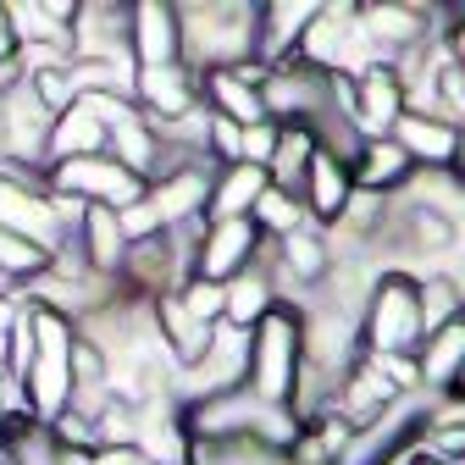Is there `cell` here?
Masks as SVG:
<instances>
[{
	"instance_id": "21",
	"label": "cell",
	"mask_w": 465,
	"mask_h": 465,
	"mask_svg": "<svg viewBox=\"0 0 465 465\" xmlns=\"http://www.w3.org/2000/svg\"><path fill=\"white\" fill-rule=\"evenodd\" d=\"M78 155H105V128L94 123V116H89L84 105L62 111V116L50 123V139H45V166H55V161H78Z\"/></svg>"
},
{
	"instance_id": "8",
	"label": "cell",
	"mask_w": 465,
	"mask_h": 465,
	"mask_svg": "<svg viewBox=\"0 0 465 465\" xmlns=\"http://www.w3.org/2000/svg\"><path fill=\"white\" fill-rule=\"evenodd\" d=\"M399 116H404V89L388 62H371L366 73L349 78V123L361 139H388Z\"/></svg>"
},
{
	"instance_id": "10",
	"label": "cell",
	"mask_w": 465,
	"mask_h": 465,
	"mask_svg": "<svg viewBox=\"0 0 465 465\" xmlns=\"http://www.w3.org/2000/svg\"><path fill=\"white\" fill-rule=\"evenodd\" d=\"M211 183H216V166H178V172H166V178L144 183V200L155 205L161 227H194L205 222V205H211Z\"/></svg>"
},
{
	"instance_id": "13",
	"label": "cell",
	"mask_w": 465,
	"mask_h": 465,
	"mask_svg": "<svg viewBox=\"0 0 465 465\" xmlns=\"http://www.w3.org/2000/svg\"><path fill=\"white\" fill-rule=\"evenodd\" d=\"M261 67H232V73H200L205 84V111L227 116L232 128H255L266 123V105H261Z\"/></svg>"
},
{
	"instance_id": "1",
	"label": "cell",
	"mask_w": 465,
	"mask_h": 465,
	"mask_svg": "<svg viewBox=\"0 0 465 465\" xmlns=\"http://www.w3.org/2000/svg\"><path fill=\"white\" fill-rule=\"evenodd\" d=\"M178 12V50L183 67L200 73H232L255 67V6L239 0H205V6H172Z\"/></svg>"
},
{
	"instance_id": "26",
	"label": "cell",
	"mask_w": 465,
	"mask_h": 465,
	"mask_svg": "<svg viewBox=\"0 0 465 465\" xmlns=\"http://www.w3.org/2000/svg\"><path fill=\"white\" fill-rule=\"evenodd\" d=\"M178 305H183L194 322L216 327V322H222V282H205V277H183V288H178Z\"/></svg>"
},
{
	"instance_id": "17",
	"label": "cell",
	"mask_w": 465,
	"mask_h": 465,
	"mask_svg": "<svg viewBox=\"0 0 465 465\" xmlns=\"http://www.w3.org/2000/svg\"><path fill=\"white\" fill-rule=\"evenodd\" d=\"M460 355H465V327L454 316V322H443L438 332H427L416 343V382H421V393L454 388L460 382Z\"/></svg>"
},
{
	"instance_id": "19",
	"label": "cell",
	"mask_w": 465,
	"mask_h": 465,
	"mask_svg": "<svg viewBox=\"0 0 465 465\" xmlns=\"http://www.w3.org/2000/svg\"><path fill=\"white\" fill-rule=\"evenodd\" d=\"M311 161H316V134H311L305 123H288V128H277V150H272V161H266V183L300 200Z\"/></svg>"
},
{
	"instance_id": "4",
	"label": "cell",
	"mask_w": 465,
	"mask_h": 465,
	"mask_svg": "<svg viewBox=\"0 0 465 465\" xmlns=\"http://www.w3.org/2000/svg\"><path fill=\"white\" fill-rule=\"evenodd\" d=\"M421 343V311H416V277L404 272H377L371 294L361 305V355L388 361V355H416Z\"/></svg>"
},
{
	"instance_id": "3",
	"label": "cell",
	"mask_w": 465,
	"mask_h": 465,
	"mask_svg": "<svg viewBox=\"0 0 465 465\" xmlns=\"http://www.w3.org/2000/svg\"><path fill=\"white\" fill-rule=\"evenodd\" d=\"M34 316V361H28V411L39 427H50L55 416L67 411V399H73V349H78V332L67 316H55V311H39L28 305Z\"/></svg>"
},
{
	"instance_id": "7",
	"label": "cell",
	"mask_w": 465,
	"mask_h": 465,
	"mask_svg": "<svg viewBox=\"0 0 465 465\" xmlns=\"http://www.w3.org/2000/svg\"><path fill=\"white\" fill-rule=\"evenodd\" d=\"M261 255V232L250 216H232V222H205L200 244H194V261H189V277H205V282H232L239 272H250V261Z\"/></svg>"
},
{
	"instance_id": "31",
	"label": "cell",
	"mask_w": 465,
	"mask_h": 465,
	"mask_svg": "<svg viewBox=\"0 0 465 465\" xmlns=\"http://www.w3.org/2000/svg\"><path fill=\"white\" fill-rule=\"evenodd\" d=\"M272 465H305V460H288V454H277V460H272Z\"/></svg>"
},
{
	"instance_id": "27",
	"label": "cell",
	"mask_w": 465,
	"mask_h": 465,
	"mask_svg": "<svg viewBox=\"0 0 465 465\" xmlns=\"http://www.w3.org/2000/svg\"><path fill=\"white\" fill-rule=\"evenodd\" d=\"M116 232H123V244H144V239H155V232H166V227H161L150 200H134V205L116 211Z\"/></svg>"
},
{
	"instance_id": "12",
	"label": "cell",
	"mask_w": 465,
	"mask_h": 465,
	"mask_svg": "<svg viewBox=\"0 0 465 465\" xmlns=\"http://www.w3.org/2000/svg\"><path fill=\"white\" fill-rule=\"evenodd\" d=\"M128 62L134 67H172L183 62L178 50V12L166 0H144L128 12Z\"/></svg>"
},
{
	"instance_id": "25",
	"label": "cell",
	"mask_w": 465,
	"mask_h": 465,
	"mask_svg": "<svg viewBox=\"0 0 465 465\" xmlns=\"http://www.w3.org/2000/svg\"><path fill=\"white\" fill-rule=\"evenodd\" d=\"M28 89H34V100H39L50 116H62V111H73V105H78L67 67H39V73H28Z\"/></svg>"
},
{
	"instance_id": "14",
	"label": "cell",
	"mask_w": 465,
	"mask_h": 465,
	"mask_svg": "<svg viewBox=\"0 0 465 465\" xmlns=\"http://www.w3.org/2000/svg\"><path fill=\"white\" fill-rule=\"evenodd\" d=\"M404 155H411V166H432V172H454L460 161V128L438 123V116H416V111H404L393 134H388Z\"/></svg>"
},
{
	"instance_id": "28",
	"label": "cell",
	"mask_w": 465,
	"mask_h": 465,
	"mask_svg": "<svg viewBox=\"0 0 465 465\" xmlns=\"http://www.w3.org/2000/svg\"><path fill=\"white\" fill-rule=\"evenodd\" d=\"M272 150H277V123H255V128H239V161H244V166H261V172H266Z\"/></svg>"
},
{
	"instance_id": "33",
	"label": "cell",
	"mask_w": 465,
	"mask_h": 465,
	"mask_svg": "<svg viewBox=\"0 0 465 465\" xmlns=\"http://www.w3.org/2000/svg\"><path fill=\"white\" fill-rule=\"evenodd\" d=\"M0 421H6V399H0Z\"/></svg>"
},
{
	"instance_id": "22",
	"label": "cell",
	"mask_w": 465,
	"mask_h": 465,
	"mask_svg": "<svg viewBox=\"0 0 465 465\" xmlns=\"http://www.w3.org/2000/svg\"><path fill=\"white\" fill-rule=\"evenodd\" d=\"M0 443H6V465H67V449L50 427H39L34 416L28 421H0Z\"/></svg>"
},
{
	"instance_id": "32",
	"label": "cell",
	"mask_w": 465,
	"mask_h": 465,
	"mask_svg": "<svg viewBox=\"0 0 465 465\" xmlns=\"http://www.w3.org/2000/svg\"><path fill=\"white\" fill-rule=\"evenodd\" d=\"M0 294H12V282H6V277H0Z\"/></svg>"
},
{
	"instance_id": "30",
	"label": "cell",
	"mask_w": 465,
	"mask_h": 465,
	"mask_svg": "<svg viewBox=\"0 0 465 465\" xmlns=\"http://www.w3.org/2000/svg\"><path fill=\"white\" fill-rule=\"evenodd\" d=\"M404 465H438V460H427L421 449H411V454H404Z\"/></svg>"
},
{
	"instance_id": "23",
	"label": "cell",
	"mask_w": 465,
	"mask_h": 465,
	"mask_svg": "<svg viewBox=\"0 0 465 465\" xmlns=\"http://www.w3.org/2000/svg\"><path fill=\"white\" fill-rule=\"evenodd\" d=\"M416 311H421V338L438 332L443 322L460 316V277L454 272H421L416 277Z\"/></svg>"
},
{
	"instance_id": "5",
	"label": "cell",
	"mask_w": 465,
	"mask_h": 465,
	"mask_svg": "<svg viewBox=\"0 0 465 465\" xmlns=\"http://www.w3.org/2000/svg\"><path fill=\"white\" fill-rule=\"evenodd\" d=\"M45 189L67 194L78 205H105V211H123V205L144 200V178H134V172L116 166L111 155H78V161L45 166Z\"/></svg>"
},
{
	"instance_id": "9",
	"label": "cell",
	"mask_w": 465,
	"mask_h": 465,
	"mask_svg": "<svg viewBox=\"0 0 465 465\" xmlns=\"http://www.w3.org/2000/svg\"><path fill=\"white\" fill-rule=\"evenodd\" d=\"M134 105L144 123H178V116L200 111V78L172 62V67H134Z\"/></svg>"
},
{
	"instance_id": "2",
	"label": "cell",
	"mask_w": 465,
	"mask_h": 465,
	"mask_svg": "<svg viewBox=\"0 0 465 465\" xmlns=\"http://www.w3.org/2000/svg\"><path fill=\"white\" fill-rule=\"evenodd\" d=\"M294 382H300V305H272L250 327V377H244V388L261 404L294 411Z\"/></svg>"
},
{
	"instance_id": "18",
	"label": "cell",
	"mask_w": 465,
	"mask_h": 465,
	"mask_svg": "<svg viewBox=\"0 0 465 465\" xmlns=\"http://www.w3.org/2000/svg\"><path fill=\"white\" fill-rule=\"evenodd\" d=\"M411 155H404L393 139H366V150L355 155V166H349V183H355L361 194H399V183L411 178Z\"/></svg>"
},
{
	"instance_id": "24",
	"label": "cell",
	"mask_w": 465,
	"mask_h": 465,
	"mask_svg": "<svg viewBox=\"0 0 465 465\" xmlns=\"http://www.w3.org/2000/svg\"><path fill=\"white\" fill-rule=\"evenodd\" d=\"M250 222H255V232L261 239H288V232H300V227H311V216H305V205L294 200V194H282V189H272L266 183V194L250 205Z\"/></svg>"
},
{
	"instance_id": "11",
	"label": "cell",
	"mask_w": 465,
	"mask_h": 465,
	"mask_svg": "<svg viewBox=\"0 0 465 465\" xmlns=\"http://www.w3.org/2000/svg\"><path fill=\"white\" fill-rule=\"evenodd\" d=\"M322 6H311V0H277V6H255V67L261 73H277L294 62L300 50V34L311 28Z\"/></svg>"
},
{
	"instance_id": "29",
	"label": "cell",
	"mask_w": 465,
	"mask_h": 465,
	"mask_svg": "<svg viewBox=\"0 0 465 465\" xmlns=\"http://www.w3.org/2000/svg\"><path fill=\"white\" fill-rule=\"evenodd\" d=\"M6 62H17V39H12V17H6V6H0V67Z\"/></svg>"
},
{
	"instance_id": "16",
	"label": "cell",
	"mask_w": 465,
	"mask_h": 465,
	"mask_svg": "<svg viewBox=\"0 0 465 465\" xmlns=\"http://www.w3.org/2000/svg\"><path fill=\"white\" fill-rule=\"evenodd\" d=\"M349 194H355V183H349V166H338L332 155L316 150V161H311V172H305V189H300L305 216H316V227L327 232V227L338 222V211L349 205Z\"/></svg>"
},
{
	"instance_id": "15",
	"label": "cell",
	"mask_w": 465,
	"mask_h": 465,
	"mask_svg": "<svg viewBox=\"0 0 465 465\" xmlns=\"http://www.w3.org/2000/svg\"><path fill=\"white\" fill-rule=\"evenodd\" d=\"M272 305H282L277 300V266H250L232 282H222V322L239 327V332H250Z\"/></svg>"
},
{
	"instance_id": "6",
	"label": "cell",
	"mask_w": 465,
	"mask_h": 465,
	"mask_svg": "<svg viewBox=\"0 0 465 465\" xmlns=\"http://www.w3.org/2000/svg\"><path fill=\"white\" fill-rule=\"evenodd\" d=\"M183 377H189V404L244 388V377H250V332L216 322L211 338H205V349H200V361L183 366Z\"/></svg>"
},
{
	"instance_id": "20",
	"label": "cell",
	"mask_w": 465,
	"mask_h": 465,
	"mask_svg": "<svg viewBox=\"0 0 465 465\" xmlns=\"http://www.w3.org/2000/svg\"><path fill=\"white\" fill-rule=\"evenodd\" d=\"M266 194V172L261 166H216V183H211V205L205 222H232V216H250V205Z\"/></svg>"
}]
</instances>
